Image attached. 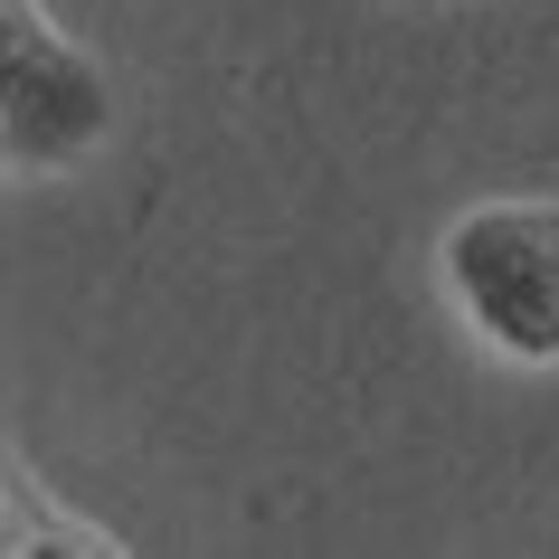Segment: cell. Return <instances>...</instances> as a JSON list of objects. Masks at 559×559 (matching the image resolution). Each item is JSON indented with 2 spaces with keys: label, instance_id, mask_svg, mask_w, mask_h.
Masks as SVG:
<instances>
[{
  "label": "cell",
  "instance_id": "6da1fadb",
  "mask_svg": "<svg viewBox=\"0 0 559 559\" xmlns=\"http://www.w3.org/2000/svg\"><path fill=\"white\" fill-rule=\"evenodd\" d=\"M445 285L502 360H559V200H484L445 228Z\"/></svg>",
  "mask_w": 559,
  "mask_h": 559
},
{
  "label": "cell",
  "instance_id": "3957f363",
  "mask_svg": "<svg viewBox=\"0 0 559 559\" xmlns=\"http://www.w3.org/2000/svg\"><path fill=\"white\" fill-rule=\"evenodd\" d=\"M29 550H123L115 531H95V522H67L58 502L48 493H29V484H20V465H10V455H0V559H29Z\"/></svg>",
  "mask_w": 559,
  "mask_h": 559
},
{
  "label": "cell",
  "instance_id": "7a4b0ae2",
  "mask_svg": "<svg viewBox=\"0 0 559 559\" xmlns=\"http://www.w3.org/2000/svg\"><path fill=\"white\" fill-rule=\"evenodd\" d=\"M105 123H115L105 67L38 0H0V152L48 171V162H76L86 143H105Z\"/></svg>",
  "mask_w": 559,
  "mask_h": 559
}]
</instances>
